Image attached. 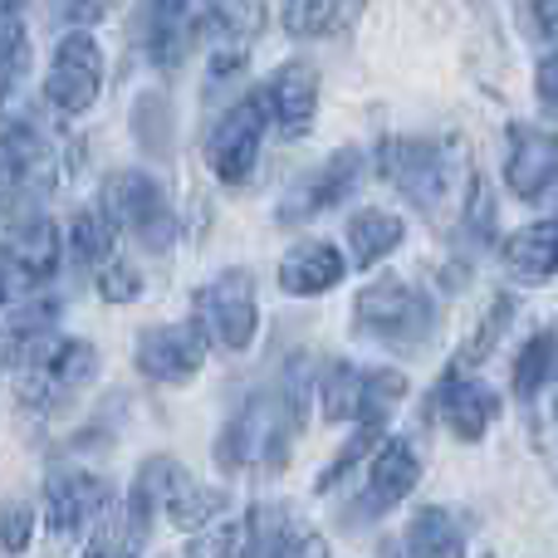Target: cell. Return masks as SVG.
I'll return each mask as SVG.
<instances>
[{
	"instance_id": "cell-11",
	"label": "cell",
	"mask_w": 558,
	"mask_h": 558,
	"mask_svg": "<svg viewBox=\"0 0 558 558\" xmlns=\"http://www.w3.org/2000/svg\"><path fill=\"white\" fill-rule=\"evenodd\" d=\"M260 108L284 137H304L308 128H314V113H318L314 64H284L279 69L270 84L260 88Z\"/></svg>"
},
{
	"instance_id": "cell-22",
	"label": "cell",
	"mask_w": 558,
	"mask_h": 558,
	"mask_svg": "<svg viewBox=\"0 0 558 558\" xmlns=\"http://www.w3.org/2000/svg\"><path fill=\"white\" fill-rule=\"evenodd\" d=\"M10 255H15L20 270H25L29 279H49L59 270V231L45 221V216H20Z\"/></svg>"
},
{
	"instance_id": "cell-5",
	"label": "cell",
	"mask_w": 558,
	"mask_h": 558,
	"mask_svg": "<svg viewBox=\"0 0 558 558\" xmlns=\"http://www.w3.org/2000/svg\"><path fill=\"white\" fill-rule=\"evenodd\" d=\"M255 324H260V299L251 270H226L196 299V328L221 348H245L255 338Z\"/></svg>"
},
{
	"instance_id": "cell-3",
	"label": "cell",
	"mask_w": 558,
	"mask_h": 558,
	"mask_svg": "<svg viewBox=\"0 0 558 558\" xmlns=\"http://www.w3.org/2000/svg\"><path fill=\"white\" fill-rule=\"evenodd\" d=\"M104 211L113 226H128L137 241L147 245L153 255H162L177 235V216L167 206L162 186L153 182L147 172H118L108 182V196H104Z\"/></svg>"
},
{
	"instance_id": "cell-35",
	"label": "cell",
	"mask_w": 558,
	"mask_h": 558,
	"mask_svg": "<svg viewBox=\"0 0 558 558\" xmlns=\"http://www.w3.org/2000/svg\"><path fill=\"white\" fill-rule=\"evenodd\" d=\"M29 284V275L20 270V260L10 251H0V304H10V299H25L20 289Z\"/></svg>"
},
{
	"instance_id": "cell-24",
	"label": "cell",
	"mask_w": 558,
	"mask_h": 558,
	"mask_svg": "<svg viewBox=\"0 0 558 558\" xmlns=\"http://www.w3.org/2000/svg\"><path fill=\"white\" fill-rule=\"evenodd\" d=\"M113 241H118V231H113V221H108V211H78L74 221H69V251L84 265H94V270L113 260Z\"/></svg>"
},
{
	"instance_id": "cell-37",
	"label": "cell",
	"mask_w": 558,
	"mask_h": 558,
	"mask_svg": "<svg viewBox=\"0 0 558 558\" xmlns=\"http://www.w3.org/2000/svg\"><path fill=\"white\" fill-rule=\"evenodd\" d=\"M471 226H475L481 235L495 226V202H490V192H485V182L471 186Z\"/></svg>"
},
{
	"instance_id": "cell-12",
	"label": "cell",
	"mask_w": 558,
	"mask_h": 558,
	"mask_svg": "<svg viewBox=\"0 0 558 558\" xmlns=\"http://www.w3.org/2000/svg\"><path fill=\"white\" fill-rule=\"evenodd\" d=\"M133 357L153 383H186L206 357V333L192 324L186 328H147V333L137 338Z\"/></svg>"
},
{
	"instance_id": "cell-28",
	"label": "cell",
	"mask_w": 558,
	"mask_h": 558,
	"mask_svg": "<svg viewBox=\"0 0 558 558\" xmlns=\"http://www.w3.org/2000/svg\"><path fill=\"white\" fill-rule=\"evenodd\" d=\"M29 539H35V510L25 500H5V510H0V549L25 554Z\"/></svg>"
},
{
	"instance_id": "cell-30",
	"label": "cell",
	"mask_w": 558,
	"mask_h": 558,
	"mask_svg": "<svg viewBox=\"0 0 558 558\" xmlns=\"http://www.w3.org/2000/svg\"><path fill=\"white\" fill-rule=\"evenodd\" d=\"M98 289H104V299L123 304V299H137L143 275H137L133 265H123V260H108V265H98Z\"/></svg>"
},
{
	"instance_id": "cell-38",
	"label": "cell",
	"mask_w": 558,
	"mask_h": 558,
	"mask_svg": "<svg viewBox=\"0 0 558 558\" xmlns=\"http://www.w3.org/2000/svg\"><path fill=\"white\" fill-rule=\"evenodd\" d=\"M530 10H534V25L558 39V0H530Z\"/></svg>"
},
{
	"instance_id": "cell-31",
	"label": "cell",
	"mask_w": 558,
	"mask_h": 558,
	"mask_svg": "<svg viewBox=\"0 0 558 558\" xmlns=\"http://www.w3.org/2000/svg\"><path fill=\"white\" fill-rule=\"evenodd\" d=\"M377 436H383V432H377V422H363V426H357V436L343 446V456H338V461L328 465V471H324V481H318V485H333V481H343V471H348V465H353V461H363L367 451H373V446H377Z\"/></svg>"
},
{
	"instance_id": "cell-13",
	"label": "cell",
	"mask_w": 558,
	"mask_h": 558,
	"mask_svg": "<svg viewBox=\"0 0 558 558\" xmlns=\"http://www.w3.org/2000/svg\"><path fill=\"white\" fill-rule=\"evenodd\" d=\"M505 177H510V192L524 196V202H539L558 177V133H544V128H510V162H505Z\"/></svg>"
},
{
	"instance_id": "cell-2",
	"label": "cell",
	"mask_w": 558,
	"mask_h": 558,
	"mask_svg": "<svg viewBox=\"0 0 558 558\" xmlns=\"http://www.w3.org/2000/svg\"><path fill=\"white\" fill-rule=\"evenodd\" d=\"M357 328H363L367 338H377V343L412 353V348H422L426 338H432L436 308L416 284H402V279L387 275L357 294Z\"/></svg>"
},
{
	"instance_id": "cell-8",
	"label": "cell",
	"mask_w": 558,
	"mask_h": 558,
	"mask_svg": "<svg viewBox=\"0 0 558 558\" xmlns=\"http://www.w3.org/2000/svg\"><path fill=\"white\" fill-rule=\"evenodd\" d=\"M383 172L422 211H432L446 192V153L436 143H426V137H392V143H383Z\"/></svg>"
},
{
	"instance_id": "cell-27",
	"label": "cell",
	"mask_w": 558,
	"mask_h": 558,
	"mask_svg": "<svg viewBox=\"0 0 558 558\" xmlns=\"http://www.w3.org/2000/svg\"><path fill=\"white\" fill-rule=\"evenodd\" d=\"M289 35H328L338 25V0H284Z\"/></svg>"
},
{
	"instance_id": "cell-15",
	"label": "cell",
	"mask_w": 558,
	"mask_h": 558,
	"mask_svg": "<svg viewBox=\"0 0 558 558\" xmlns=\"http://www.w3.org/2000/svg\"><path fill=\"white\" fill-rule=\"evenodd\" d=\"M416 475H422V465H416L412 441H383V451L367 465V490L357 500V514H387L392 505H402L412 495Z\"/></svg>"
},
{
	"instance_id": "cell-1",
	"label": "cell",
	"mask_w": 558,
	"mask_h": 558,
	"mask_svg": "<svg viewBox=\"0 0 558 558\" xmlns=\"http://www.w3.org/2000/svg\"><path fill=\"white\" fill-rule=\"evenodd\" d=\"M299 432V402L289 392H260L245 412L231 416L221 436V465L226 471H251V465H284L289 441Z\"/></svg>"
},
{
	"instance_id": "cell-19",
	"label": "cell",
	"mask_w": 558,
	"mask_h": 558,
	"mask_svg": "<svg viewBox=\"0 0 558 558\" xmlns=\"http://www.w3.org/2000/svg\"><path fill=\"white\" fill-rule=\"evenodd\" d=\"M59 324L54 299H20V308L10 314V324L0 328V363H25L29 348L45 343Z\"/></svg>"
},
{
	"instance_id": "cell-25",
	"label": "cell",
	"mask_w": 558,
	"mask_h": 558,
	"mask_svg": "<svg viewBox=\"0 0 558 558\" xmlns=\"http://www.w3.org/2000/svg\"><path fill=\"white\" fill-rule=\"evenodd\" d=\"M558 373V333H539L514 363V392L530 402V397L544 392V383Z\"/></svg>"
},
{
	"instance_id": "cell-33",
	"label": "cell",
	"mask_w": 558,
	"mask_h": 558,
	"mask_svg": "<svg viewBox=\"0 0 558 558\" xmlns=\"http://www.w3.org/2000/svg\"><path fill=\"white\" fill-rule=\"evenodd\" d=\"M108 15V0H54V20L64 25H94Z\"/></svg>"
},
{
	"instance_id": "cell-6",
	"label": "cell",
	"mask_w": 558,
	"mask_h": 558,
	"mask_svg": "<svg viewBox=\"0 0 558 558\" xmlns=\"http://www.w3.org/2000/svg\"><path fill=\"white\" fill-rule=\"evenodd\" d=\"M54 147L45 143L39 128H10L0 137V206L5 211H29L35 196L49 186Z\"/></svg>"
},
{
	"instance_id": "cell-16",
	"label": "cell",
	"mask_w": 558,
	"mask_h": 558,
	"mask_svg": "<svg viewBox=\"0 0 558 558\" xmlns=\"http://www.w3.org/2000/svg\"><path fill=\"white\" fill-rule=\"evenodd\" d=\"M343 275H348V260L328 241L294 245V251L279 260V284H284V294H304V299L333 289Z\"/></svg>"
},
{
	"instance_id": "cell-9",
	"label": "cell",
	"mask_w": 558,
	"mask_h": 558,
	"mask_svg": "<svg viewBox=\"0 0 558 558\" xmlns=\"http://www.w3.org/2000/svg\"><path fill=\"white\" fill-rule=\"evenodd\" d=\"M260 133H265L260 98H245V104H235L231 113L216 123L211 143H206V162H211V172L221 177V182L241 186L245 177L255 172V162H260Z\"/></svg>"
},
{
	"instance_id": "cell-36",
	"label": "cell",
	"mask_w": 558,
	"mask_h": 558,
	"mask_svg": "<svg viewBox=\"0 0 558 558\" xmlns=\"http://www.w3.org/2000/svg\"><path fill=\"white\" fill-rule=\"evenodd\" d=\"M88 558H137V539L128 530L123 534H104V539H94Z\"/></svg>"
},
{
	"instance_id": "cell-29",
	"label": "cell",
	"mask_w": 558,
	"mask_h": 558,
	"mask_svg": "<svg viewBox=\"0 0 558 558\" xmlns=\"http://www.w3.org/2000/svg\"><path fill=\"white\" fill-rule=\"evenodd\" d=\"M186 554L192 558H235L241 554V524H216V530L196 534V539L186 544Z\"/></svg>"
},
{
	"instance_id": "cell-10",
	"label": "cell",
	"mask_w": 558,
	"mask_h": 558,
	"mask_svg": "<svg viewBox=\"0 0 558 558\" xmlns=\"http://www.w3.org/2000/svg\"><path fill=\"white\" fill-rule=\"evenodd\" d=\"M108 505V485L104 475H88V471H59L49 481V534L59 544H74L88 524L104 514Z\"/></svg>"
},
{
	"instance_id": "cell-32",
	"label": "cell",
	"mask_w": 558,
	"mask_h": 558,
	"mask_svg": "<svg viewBox=\"0 0 558 558\" xmlns=\"http://www.w3.org/2000/svg\"><path fill=\"white\" fill-rule=\"evenodd\" d=\"M25 54V15L20 0H0V59Z\"/></svg>"
},
{
	"instance_id": "cell-34",
	"label": "cell",
	"mask_w": 558,
	"mask_h": 558,
	"mask_svg": "<svg viewBox=\"0 0 558 558\" xmlns=\"http://www.w3.org/2000/svg\"><path fill=\"white\" fill-rule=\"evenodd\" d=\"M534 88H539L544 113H554V118H558V49H554V54H544V59H539V74H534Z\"/></svg>"
},
{
	"instance_id": "cell-21",
	"label": "cell",
	"mask_w": 558,
	"mask_h": 558,
	"mask_svg": "<svg viewBox=\"0 0 558 558\" xmlns=\"http://www.w3.org/2000/svg\"><path fill=\"white\" fill-rule=\"evenodd\" d=\"M94 373H98L94 343L64 338V343L45 357V367H39V387H45V397H69V392H78V387H84Z\"/></svg>"
},
{
	"instance_id": "cell-4",
	"label": "cell",
	"mask_w": 558,
	"mask_h": 558,
	"mask_svg": "<svg viewBox=\"0 0 558 558\" xmlns=\"http://www.w3.org/2000/svg\"><path fill=\"white\" fill-rule=\"evenodd\" d=\"M98 88H104V49L88 29H69L54 45L49 59V78H45V98L59 113H84L98 104Z\"/></svg>"
},
{
	"instance_id": "cell-14",
	"label": "cell",
	"mask_w": 558,
	"mask_h": 558,
	"mask_svg": "<svg viewBox=\"0 0 558 558\" xmlns=\"http://www.w3.org/2000/svg\"><path fill=\"white\" fill-rule=\"evenodd\" d=\"M357 182H363V153H357V147H343V153L328 157L314 177L299 182V192L284 202V221H308L314 211H328V206L343 202Z\"/></svg>"
},
{
	"instance_id": "cell-18",
	"label": "cell",
	"mask_w": 558,
	"mask_h": 558,
	"mask_svg": "<svg viewBox=\"0 0 558 558\" xmlns=\"http://www.w3.org/2000/svg\"><path fill=\"white\" fill-rule=\"evenodd\" d=\"M505 270L520 284H539L558 270V221H534L505 241Z\"/></svg>"
},
{
	"instance_id": "cell-23",
	"label": "cell",
	"mask_w": 558,
	"mask_h": 558,
	"mask_svg": "<svg viewBox=\"0 0 558 558\" xmlns=\"http://www.w3.org/2000/svg\"><path fill=\"white\" fill-rule=\"evenodd\" d=\"M402 235H407V226L387 211H357L348 221V245H353L357 265H377L383 255H392L402 245Z\"/></svg>"
},
{
	"instance_id": "cell-26",
	"label": "cell",
	"mask_w": 558,
	"mask_h": 558,
	"mask_svg": "<svg viewBox=\"0 0 558 558\" xmlns=\"http://www.w3.org/2000/svg\"><path fill=\"white\" fill-rule=\"evenodd\" d=\"M510 318H514V299H510V294H505V299H495V308L481 318V328H475V333H471V343L461 348V357H456V363H461V367L485 363V357H490V348L500 343V333H505V328H510Z\"/></svg>"
},
{
	"instance_id": "cell-7",
	"label": "cell",
	"mask_w": 558,
	"mask_h": 558,
	"mask_svg": "<svg viewBox=\"0 0 558 558\" xmlns=\"http://www.w3.org/2000/svg\"><path fill=\"white\" fill-rule=\"evenodd\" d=\"M407 392V383L397 373H383V367H353V363H333L324 373V407L338 422H353V416H383L387 402Z\"/></svg>"
},
{
	"instance_id": "cell-20",
	"label": "cell",
	"mask_w": 558,
	"mask_h": 558,
	"mask_svg": "<svg viewBox=\"0 0 558 558\" xmlns=\"http://www.w3.org/2000/svg\"><path fill=\"white\" fill-rule=\"evenodd\" d=\"M407 554L412 558H465V534H461V524L451 520V510H436V505L416 510L412 524H407Z\"/></svg>"
},
{
	"instance_id": "cell-17",
	"label": "cell",
	"mask_w": 558,
	"mask_h": 558,
	"mask_svg": "<svg viewBox=\"0 0 558 558\" xmlns=\"http://www.w3.org/2000/svg\"><path fill=\"white\" fill-rule=\"evenodd\" d=\"M495 412H500V397H495L485 383H475V377H456V383H446L441 416H446V426H451L456 436H465V441H481V436L490 432Z\"/></svg>"
}]
</instances>
